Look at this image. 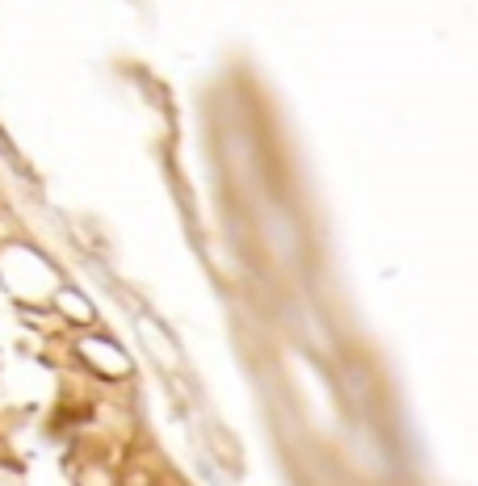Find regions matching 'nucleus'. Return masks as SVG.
I'll use <instances>...</instances> for the list:
<instances>
[{
	"label": "nucleus",
	"instance_id": "f257e3e1",
	"mask_svg": "<svg viewBox=\"0 0 478 486\" xmlns=\"http://www.w3.org/2000/svg\"><path fill=\"white\" fill-rule=\"evenodd\" d=\"M55 302H59V306H68V310H63V315H68V319H80V323H88V319H93V306H88V298H80V293H76V298H72V293L63 290L59 298H55Z\"/></svg>",
	"mask_w": 478,
	"mask_h": 486
},
{
	"label": "nucleus",
	"instance_id": "f03ea898",
	"mask_svg": "<svg viewBox=\"0 0 478 486\" xmlns=\"http://www.w3.org/2000/svg\"><path fill=\"white\" fill-rule=\"evenodd\" d=\"M202 486H222L219 470H214V465H206V462H202Z\"/></svg>",
	"mask_w": 478,
	"mask_h": 486
}]
</instances>
